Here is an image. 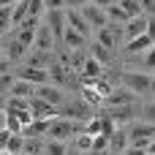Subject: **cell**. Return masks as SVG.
Listing matches in <instances>:
<instances>
[{
  "label": "cell",
  "instance_id": "28",
  "mask_svg": "<svg viewBox=\"0 0 155 155\" xmlns=\"http://www.w3.org/2000/svg\"><path fill=\"white\" fill-rule=\"evenodd\" d=\"M44 147H46V142H41V139H25L22 153L25 155H44Z\"/></svg>",
  "mask_w": 155,
  "mask_h": 155
},
{
  "label": "cell",
  "instance_id": "44",
  "mask_svg": "<svg viewBox=\"0 0 155 155\" xmlns=\"http://www.w3.org/2000/svg\"><path fill=\"white\" fill-rule=\"evenodd\" d=\"M46 3V11H60V8H65V0H44Z\"/></svg>",
  "mask_w": 155,
  "mask_h": 155
},
{
  "label": "cell",
  "instance_id": "50",
  "mask_svg": "<svg viewBox=\"0 0 155 155\" xmlns=\"http://www.w3.org/2000/svg\"><path fill=\"white\" fill-rule=\"evenodd\" d=\"M112 3H117V0H93V5H98V8H109Z\"/></svg>",
  "mask_w": 155,
  "mask_h": 155
},
{
  "label": "cell",
  "instance_id": "51",
  "mask_svg": "<svg viewBox=\"0 0 155 155\" xmlns=\"http://www.w3.org/2000/svg\"><path fill=\"white\" fill-rule=\"evenodd\" d=\"M139 3H142V8H147V11L155 14V0H139Z\"/></svg>",
  "mask_w": 155,
  "mask_h": 155
},
{
  "label": "cell",
  "instance_id": "25",
  "mask_svg": "<svg viewBox=\"0 0 155 155\" xmlns=\"http://www.w3.org/2000/svg\"><path fill=\"white\" fill-rule=\"evenodd\" d=\"M90 57H95V60H98L101 65H106V63L112 60V52H109L106 46H101V44L95 41V44H90Z\"/></svg>",
  "mask_w": 155,
  "mask_h": 155
},
{
  "label": "cell",
  "instance_id": "54",
  "mask_svg": "<svg viewBox=\"0 0 155 155\" xmlns=\"http://www.w3.org/2000/svg\"><path fill=\"white\" fill-rule=\"evenodd\" d=\"M16 3H19V0H0V8H3V5H16Z\"/></svg>",
  "mask_w": 155,
  "mask_h": 155
},
{
  "label": "cell",
  "instance_id": "60",
  "mask_svg": "<svg viewBox=\"0 0 155 155\" xmlns=\"http://www.w3.org/2000/svg\"><path fill=\"white\" fill-rule=\"evenodd\" d=\"M109 155H123V153H112V150H109Z\"/></svg>",
  "mask_w": 155,
  "mask_h": 155
},
{
  "label": "cell",
  "instance_id": "49",
  "mask_svg": "<svg viewBox=\"0 0 155 155\" xmlns=\"http://www.w3.org/2000/svg\"><path fill=\"white\" fill-rule=\"evenodd\" d=\"M123 155H147V150H139V147H128Z\"/></svg>",
  "mask_w": 155,
  "mask_h": 155
},
{
  "label": "cell",
  "instance_id": "10",
  "mask_svg": "<svg viewBox=\"0 0 155 155\" xmlns=\"http://www.w3.org/2000/svg\"><path fill=\"white\" fill-rule=\"evenodd\" d=\"M33 46H35L38 52H52V46H54V35H52L49 25H41V27L35 30V41H33Z\"/></svg>",
  "mask_w": 155,
  "mask_h": 155
},
{
  "label": "cell",
  "instance_id": "16",
  "mask_svg": "<svg viewBox=\"0 0 155 155\" xmlns=\"http://www.w3.org/2000/svg\"><path fill=\"white\" fill-rule=\"evenodd\" d=\"M128 136H131V139H142V136L155 139V123H134V125L128 128Z\"/></svg>",
  "mask_w": 155,
  "mask_h": 155
},
{
  "label": "cell",
  "instance_id": "8",
  "mask_svg": "<svg viewBox=\"0 0 155 155\" xmlns=\"http://www.w3.org/2000/svg\"><path fill=\"white\" fill-rule=\"evenodd\" d=\"M35 95L44 98V101H49V104H54V106H63V104H65L63 90L54 87V84H35Z\"/></svg>",
  "mask_w": 155,
  "mask_h": 155
},
{
  "label": "cell",
  "instance_id": "31",
  "mask_svg": "<svg viewBox=\"0 0 155 155\" xmlns=\"http://www.w3.org/2000/svg\"><path fill=\"white\" fill-rule=\"evenodd\" d=\"M3 120H5V128L11 131V134H22V123H19V117L14 114V112H3Z\"/></svg>",
  "mask_w": 155,
  "mask_h": 155
},
{
  "label": "cell",
  "instance_id": "61",
  "mask_svg": "<svg viewBox=\"0 0 155 155\" xmlns=\"http://www.w3.org/2000/svg\"><path fill=\"white\" fill-rule=\"evenodd\" d=\"M0 60H3V49H0Z\"/></svg>",
  "mask_w": 155,
  "mask_h": 155
},
{
  "label": "cell",
  "instance_id": "52",
  "mask_svg": "<svg viewBox=\"0 0 155 155\" xmlns=\"http://www.w3.org/2000/svg\"><path fill=\"white\" fill-rule=\"evenodd\" d=\"M8 68H11V60H0V76L8 74Z\"/></svg>",
  "mask_w": 155,
  "mask_h": 155
},
{
  "label": "cell",
  "instance_id": "13",
  "mask_svg": "<svg viewBox=\"0 0 155 155\" xmlns=\"http://www.w3.org/2000/svg\"><path fill=\"white\" fill-rule=\"evenodd\" d=\"M150 46H155V41L144 33V35H136V38H131L128 41V46H125V52L128 54H139V52H147Z\"/></svg>",
  "mask_w": 155,
  "mask_h": 155
},
{
  "label": "cell",
  "instance_id": "38",
  "mask_svg": "<svg viewBox=\"0 0 155 155\" xmlns=\"http://www.w3.org/2000/svg\"><path fill=\"white\" fill-rule=\"evenodd\" d=\"M14 82H16V76H14V74H3V76H0V98H3L5 93L11 95V87H14Z\"/></svg>",
  "mask_w": 155,
  "mask_h": 155
},
{
  "label": "cell",
  "instance_id": "1",
  "mask_svg": "<svg viewBox=\"0 0 155 155\" xmlns=\"http://www.w3.org/2000/svg\"><path fill=\"white\" fill-rule=\"evenodd\" d=\"M71 134H84V128L76 123V120H65V117H54L52 125H49V136L54 142H65Z\"/></svg>",
  "mask_w": 155,
  "mask_h": 155
},
{
  "label": "cell",
  "instance_id": "30",
  "mask_svg": "<svg viewBox=\"0 0 155 155\" xmlns=\"http://www.w3.org/2000/svg\"><path fill=\"white\" fill-rule=\"evenodd\" d=\"M22 147H25V136H22V134H14V136L8 139V144H5V153L8 155H19Z\"/></svg>",
  "mask_w": 155,
  "mask_h": 155
},
{
  "label": "cell",
  "instance_id": "40",
  "mask_svg": "<svg viewBox=\"0 0 155 155\" xmlns=\"http://www.w3.org/2000/svg\"><path fill=\"white\" fill-rule=\"evenodd\" d=\"M84 134H90V136H98V134H101V114H98V117H93V120H87Z\"/></svg>",
  "mask_w": 155,
  "mask_h": 155
},
{
  "label": "cell",
  "instance_id": "55",
  "mask_svg": "<svg viewBox=\"0 0 155 155\" xmlns=\"http://www.w3.org/2000/svg\"><path fill=\"white\" fill-rule=\"evenodd\" d=\"M147 153H150V155H155V139L150 142V147H147Z\"/></svg>",
  "mask_w": 155,
  "mask_h": 155
},
{
  "label": "cell",
  "instance_id": "24",
  "mask_svg": "<svg viewBox=\"0 0 155 155\" xmlns=\"http://www.w3.org/2000/svg\"><path fill=\"white\" fill-rule=\"evenodd\" d=\"M98 44L101 46H106L109 52L117 46V33L114 30H109V27H104V30H98Z\"/></svg>",
  "mask_w": 155,
  "mask_h": 155
},
{
  "label": "cell",
  "instance_id": "43",
  "mask_svg": "<svg viewBox=\"0 0 155 155\" xmlns=\"http://www.w3.org/2000/svg\"><path fill=\"white\" fill-rule=\"evenodd\" d=\"M93 150H109V139H106L104 134L93 136Z\"/></svg>",
  "mask_w": 155,
  "mask_h": 155
},
{
  "label": "cell",
  "instance_id": "9",
  "mask_svg": "<svg viewBox=\"0 0 155 155\" xmlns=\"http://www.w3.org/2000/svg\"><path fill=\"white\" fill-rule=\"evenodd\" d=\"M65 22H68V27H74V30L82 33L84 38L90 35V25H87V19H84L76 8H65Z\"/></svg>",
  "mask_w": 155,
  "mask_h": 155
},
{
  "label": "cell",
  "instance_id": "7",
  "mask_svg": "<svg viewBox=\"0 0 155 155\" xmlns=\"http://www.w3.org/2000/svg\"><path fill=\"white\" fill-rule=\"evenodd\" d=\"M46 25H49V30H52L54 38H63V33H65V27H68V22H65V8H60V11H46Z\"/></svg>",
  "mask_w": 155,
  "mask_h": 155
},
{
  "label": "cell",
  "instance_id": "15",
  "mask_svg": "<svg viewBox=\"0 0 155 155\" xmlns=\"http://www.w3.org/2000/svg\"><path fill=\"white\" fill-rule=\"evenodd\" d=\"M123 30H125L128 41H131V38H136V35H144V33H147V19H144V16H136V19H128V25H125Z\"/></svg>",
  "mask_w": 155,
  "mask_h": 155
},
{
  "label": "cell",
  "instance_id": "39",
  "mask_svg": "<svg viewBox=\"0 0 155 155\" xmlns=\"http://www.w3.org/2000/svg\"><path fill=\"white\" fill-rule=\"evenodd\" d=\"M84 101H87V104H93V106H104V98H101L93 87H87V84H84Z\"/></svg>",
  "mask_w": 155,
  "mask_h": 155
},
{
  "label": "cell",
  "instance_id": "59",
  "mask_svg": "<svg viewBox=\"0 0 155 155\" xmlns=\"http://www.w3.org/2000/svg\"><path fill=\"white\" fill-rule=\"evenodd\" d=\"M0 155H5V147H0Z\"/></svg>",
  "mask_w": 155,
  "mask_h": 155
},
{
  "label": "cell",
  "instance_id": "12",
  "mask_svg": "<svg viewBox=\"0 0 155 155\" xmlns=\"http://www.w3.org/2000/svg\"><path fill=\"white\" fill-rule=\"evenodd\" d=\"M49 125H52V120H33L30 125L22 128V136L25 139H41L44 134H49Z\"/></svg>",
  "mask_w": 155,
  "mask_h": 155
},
{
  "label": "cell",
  "instance_id": "42",
  "mask_svg": "<svg viewBox=\"0 0 155 155\" xmlns=\"http://www.w3.org/2000/svg\"><path fill=\"white\" fill-rule=\"evenodd\" d=\"M142 65H144V68H155V46H150V49L144 52V57H142Z\"/></svg>",
  "mask_w": 155,
  "mask_h": 155
},
{
  "label": "cell",
  "instance_id": "41",
  "mask_svg": "<svg viewBox=\"0 0 155 155\" xmlns=\"http://www.w3.org/2000/svg\"><path fill=\"white\" fill-rule=\"evenodd\" d=\"M27 5H30V16H41L46 11V3L44 0H27Z\"/></svg>",
  "mask_w": 155,
  "mask_h": 155
},
{
  "label": "cell",
  "instance_id": "22",
  "mask_svg": "<svg viewBox=\"0 0 155 155\" xmlns=\"http://www.w3.org/2000/svg\"><path fill=\"white\" fill-rule=\"evenodd\" d=\"M46 71H49V79H54V82H57V84H68V79H71V76H68V71H65V65H63V63H52V65H49V68H46Z\"/></svg>",
  "mask_w": 155,
  "mask_h": 155
},
{
  "label": "cell",
  "instance_id": "11",
  "mask_svg": "<svg viewBox=\"0 0 155 155\" xmlns=\"http://www.w3.org/2000/svg\"><path fill=\"white\" fill-rule=\"evenodd\" d=\"M134 101H136V95H134L131 90L123 87V90H114V93L104 101V106H106V109H114V106H131Z\"/></svg>",
  "mask_w": 155,
  "mask_h": 155
},
{
  "label": "cell",
  "instance_id": "34",
  "mask_svg": "<svg viewBox=\"0 0 155 155\" xmlns=\"http://www.w3.org/2000/svg\"><path fill=\"white\" fill-rule=\"evenodd\" d=\"M11 16H14V5H3L0 8V33H5L11 27Z\"/></svg>",
  "mask_w": 155,
  "mask_h": 155
},
{
  "label": "cell",
  "instance_id": "19",
  "mask_svg": "<svg viewBox=\"0 0 155 155\" xmlns=\"http://www.w3.org/2000/svg\"><path fill=\"white\" fill-rule=\"evenodd\" d=\"M84 84H87V87H93V90H95V93H98V95H101L104 101H106V98H109V95L114 93V87H112V84H109L106 79H87Z\"/></svg>",
  "mask_w": 155,
  "mask_h": 155
},
{
  "label": "cell",
  "instance_id": "36",
  "mask_svg": "<svg viewBox=\"0 0 155 155\" xmlns=\"http://www.w3.org/2000/svg\"><path fill=\"white\" fill-rule=\"evenodd\" d=\"M114 131H117V128H114V120L104 112V114H101V134H104L106 139H112V134H114Z\"/></svg>",
  "mask_w": 155,
  "mask_h": 155
},
{
  "label": "cell",
  "instance_id": "47",
  "mask_svg": "<svg viewBox=\"0 0 155 155\" xmlns=\"http://www.w3.org/2000/svg\"><path fill=\"white\" fill-rule=\"evenodd\" d=\"M90 0H65V8H84Z\"/></svg>",
  "mask_w": 155,
  "mask_h": 155
},
{
  "label": "cell",
  "instance_id": "53",
  "mask_svg": "<svg viewBox=\"0 0 155 155\" xmlns=\"http://www.w3.org/2000/svg\"><path fill=\"white\" fill-rule=\"evenodd\" d=\"M84 155H109V150H90V153H84Z\"/></svg>",
  "mask_w": 155,
  "mask_h": 155
},
{
  "label": "cell",
  "instance_id": "33",
  "mask_svg": "<svg viewBox=\"0 0 155 155\" xmlns=\"http://www.w3.org/2000/svg\"><path fill=\"white\" fill-rule=\"evenodd\" d=\"M106 16H109V19H114V22H128V19H131V16H128L117 3H112V5L106 8Z\"/></svg>",
  "mask_w": 155,
  "mask_h": 155
},
{
  "label": "cell",
  "instance_id": "27",
  "mask_svg": "<svg viewBox=\"0 0 155 155\" xmlns=\"http://www.w3.org/2000/svg\"><path fill=\"white\" fill-rule=\"evenodd\" d=\"M117 5H120V8H123V11H125V14L131 16V19H136V16H142V11H144L139 0H117Z\"/></svg>",
  "mask_w": 155,
  "mask_h": 155
},
{
  "label": "cell",
  "instance_id": "20",
  "mask_svg": "<svg viewBox=\"0 0 155 155\" xmlns=\"http://www.w3.org/2000/svg\"><path fill=\"white\" fill-rule=\"evenodd\" d=\"M11 95H16V98H33V95H35V84L16 79V82H14V87H11Z\"/></svg>",
  "mask_w": 155,
  "mask_h": 155
},
{
  "label": "cell",
  "instance_id": "48",
  "mask_svg": "<svg viewBox=\"0 0 155 155\" xmlns=\"http://www.w3.org/2000/svg\"><path fill=\"white\" fill-rule=\"evenodd\" d=\"M147 35L155 41V16H150V19H147Z\"/></svg>",
  "mask_w": 155,
  "mask_h": 155
},
{
  "label": "cell",
  "instance_id": "56",
  "mask_svg": "<svg viewBox=\"0 0 155 155\" xmlns=\"http://www.w3.org/2000/svg\"><path fill=\"white\" fill-rule=\"evenodd\" d=\"M150 93L155 95V76H153V84H150Z\"/></svg>",
  "mask_w": 155,
  "mask_h": 155
},
{
  "label": "cell",
  "instance_id": "57",
  "mask_svg": "<svg viewBox=\"0 0 155 155\" xmlns=\"http://www.w3.org/2000/svg\"><path fill=\"white\" fill-rule=\"evenodd\" d=\"M0 112H5V101L3 98H0Z\"/></svg>",
  "mask_w": 155,
  "mask_h": 155
},
{
  "label": "cell",
  "instance_id": "3",
  "mask_svg": "<svg viewBox=\"0 0 155 155\" xmlns=\"http://www.w3.org/2000/svg\"><path fill=\"white\" fill-rule=\"evenodd\" d=\"M27 104H30V109H33V117H35V120H54V117H60V106H54V104H49V101L38 98V95H33Z\"/></svg>",
  "mask_w": 155,
  "mask_h": 155
},
{
  "label": "cell",
  "instance_id": "17",
  "mask_svg": "<svg viewBox=\"0 0 155 155\" xmlns=\"http://www.w3.org/2000/svg\"><path fill=\"white\" fill-rule=\"evenodd\" d=\"M101 74H104V65H101L95 57H87L84 65H82V76H84V79H101Z\"/></svg>",
  "mask_w": 155,
  "mask_h": 155
},
{
  "label": "cell",
  "instance_id": "2",
  "mask_svg": "<svg viewBox=\"0 0 155 155\" xmlns=\"http://www.w3.org/2000/svg\"><path fill=\"white\" fill-rule=\"evenodd\" d=\"M120 82H123V87L125 90H131L134 95L136 93H150V84H153V76H147V74H120Z\"/></svg>",
  "mask_w": 155,
  "mask_h": 155
},
{
  "label": "cell",
  "instance_id": "18",
  "mask_svg": "<svg viewBox=\"0 0 155 155\" xmlns=\"http://www.w3.org/2000/svg\"><path fill=\"white\" fill-rule=\"evenodd\" d=\"M25 52H27V46H25V44H22L19 38H14V41H11L8 46H5V54H8L5 60L16 63V60H22V57H25Z\"/></svg>",
  "mask_w": 155,
  "mask_h": 155
},
{
  "label": "cell",
  "instance_id": "45",
  "mask_svg": "<svg viewBox=\"0 0 155 155\" xmlns=\"http://www.w3.org/2000/svg\"><path fill=\"white\" fill-rule=\"evenodd\" d=\"M144 120H147V123H155V101L144 106Z\"/></svg>",
  "mask_w": 155,
  "mask_h": 155
},
{
  "label": "cell",
  "instance_id": "37",
  "mask_svg": "<svg viewBox=\"0 0 155 155\" xmlns=\"http://www.w3.org/2000/svg\"><path fill=\"white\" fill-rule=\"evenodd\" d=\"M76 150L79 153H90L93 150V136L90 134H79L76 136Z\"/></svg>",
  "mask_w": 155,
  "mask_h": 155
},
{
  "label": "cell",
  "instance_id": "26",
  "mask_svg": "<svg viewBox=\"0 0 155 155\" xmlns=\"http://www.w3.org/2000/svg\"><path fill=\"white\" fill-rule=\"evenodd\" d=\"M104 112H106V114H109L114 123H117V120H131V117H134V104H131V106H114V109H104Z\"/></svg>",
  "mask_w": 155,
  "mask_h": 155
},
{
  "label": "cell",
  "instance_id": "4",
  "mask_svg": "<svg viewBox=\"0 0 155 155\" xmlns=\"http://www.w3.org/2000/svg\"><path fill=\"white\" fill-rule=\"evenodd\" d=\"M79 14H82V16L87 19V25H90V27H95V30H104V27H106V22H109L106 8H98V5H93V3H87Z\"/></svg>",
  "mask_w": 155,
  "mask_h": 155
},
{
  "label": "cell",
  "instance_id": "46",
  "mask_svg": "<svg viewBox=\"0 0 155 155\" xmlns=\"http://www.w3.org/2000/svg\"><path fill=\"white\" fill-rule=\"evenodd\" d=\"M11 136H14V134H11V131H8V128H5V125H3V128H0V147H5V144H8V139H11Z\"/></svg>",
  "mask_w": 155,
  "mask_h": 155
},
{
  "label": "cell",
  "instance_id": "58",
  "mask_svg": "<svg viewBox=\"0 0 155 155\" xmlns=\"http://www.w3.org/2000/svg\"><path fill=\"white\" fill-rule=\"evenodd\" d=\"M65 155H84V153H79V150H76V153H65Z\"/></svg>",
  "mask_w": 155,
  "mask_h": 155
},
{
  "label": "cell",
  "instance_id": "29",
  "mask_svg": "<svg viewBox=\"0 0 155 155\" xmlns=\"http://www.w3.org/2000/svg\"><path fill=\"white\" fill-rule=\"evenodd\" d=\"M25 65H30V68H49V65H52V63H49V52H38V49H35V54H33Z\"/></svg>",
  "mask_w": 155,
  "mask_h": 155
},
{
  "label": "cell",
  "instance_id": "5",
  "mask_svg": "<svg viewBox=\"0 0 155 155\" xmlns=\"http://www.w3.org/2000/svg\"><path fill=\"white\" fill-rule=\"evenodd\" d=\"M14 76L22 79V82H30V84H49V71L46 68H30V65H25V68H16Z\"/></svg>",
  "mask_w": 155,
  "mask_h": 155
},
{
  "label": "cell",
  "instance_id": "6",
  "mask_svg": "<svg viewBox=\"0 0 155 155\" xmlns=\"http://www.w3.org/2000/svg\"><path fill=\"white\" fill-rule=\"evenodd\" d=\"M90 104H79V101H65L63 106H60V117H65V120H82V117H87L90 120Z\"/></svg>",
  "mask_w": 155,
  "mask_h": 155
},
{
  "label": "cell",
  "instance_id": "14",
  "mask_svg": "<svg viewBox=\"0 0 155 155\" xmlns=\"http://www.w3.org/2000/svg\"><path fill=\"white\" fill-rule=\"evenodd\" d=\"M128 147H131V136H128V131H114L112 139H109V150H112V153H125Z\"/></svg>",
  "mask_w": 155,
  "mask_h": 155
},
{
  "label": "cell",
  "instance_id": "23",
  "mask_svg": "<svg viewBox=\"0 0 155 155\" xmlns=\"http://www.w3.org/2000/svg\"><path fill=\"white\" fill-rule=\"evenodd\" d=\"M63 41H65V46H71V49H79V46H84V35H82V33H76L74 27H65V33H63Z\"/></svg>",
  "mask_w": 155,
  "mask_h": 155
},
{
  "label": "cell",
  "instance_id": "35",
  "mask_svg": "<svg viewBox=\"0 0 155 155\" xmlns=\"http://www.w3.org/2000/svg\"><path fill=\"white\" fill-rule=\"evenodd\" d=\"M68 150H65V142H46V147H44V155H65Z\"/></svg>",
  "mask_w": 155,
  "mask_h": 155
},
{
  "label": "cell",
  "instance_id": "32",
  "mask_svg": "<svg viewBox=\"0 0 155 155\" xmlns=\"http://www.w3.org/2000/svg\"><path fill=\"white\" fill-rule=\"evenodd\" d=\"M30 98H16V95H8L5 98V109L8 112H19V109H27L30 104H27Z\"/></svg>",
  "mask_w": 155,
  "mask_h": 155
},
{
  "label": "cell",
  "instance_id": "21",
  "mask_svg": "<svg viewBox=\"0 0 155 155\" xmlns=\"http://www.w3.org/2000/svg\"><path fill=\"white\" fill-rule=\"evenodd\" d=\"M30 16V5H27V0H19L16 5H14V16H11V27H22V22Z\"/></svg>",
  "mask_w": 155,
  "mask_h": 155
}]
</instances>
